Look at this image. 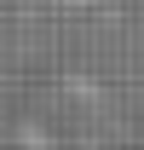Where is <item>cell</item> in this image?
<instances>
[{
    "label": "cell",
    "mask_w": 144,
    "mask_h": 150,
    "mask_svg": "<svg viewBox=\"0 0 144 150\" xmlns=\"http://www.w3.org/2000/svg\"><path fill=\"white\" fill-rule=\"evenodd\" d=\"M64 6H98V0H64Z\"/></svg>",
    "instance_id": "6da1fadb"
}]
</instances>
